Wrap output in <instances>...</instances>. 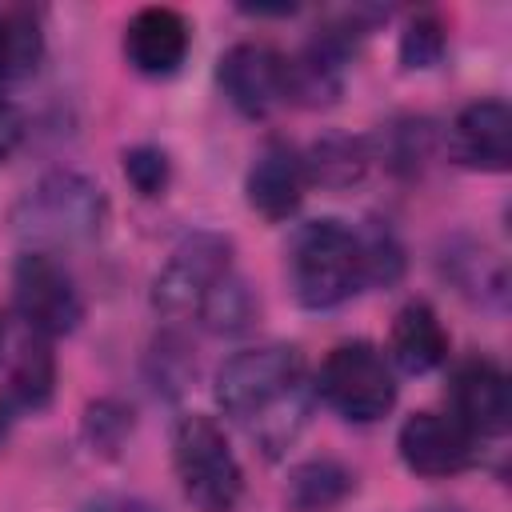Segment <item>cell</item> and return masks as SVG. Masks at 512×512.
Wrapping results in <instances>:
<instances>
[{"label": "cell", "mask_w": 512, "mask_h": 512, "mask_svg": "<svg viewBox=\"0 0 512 512\" xmlns=\"http://www.w3.org/2000/svg\"><path fill=\"white\" fill-rule=\"evenodd\" d=\"M216 404L244 424L264 456H280L308 420L304 360L292 344L244 348L216 372Z\"/></svg>", "instance_id": "obj_1"}, {"label": "cell", "mask_w": 512, "mask_h": 512, "mask_svg": "<svg viewBox=\"0 0 512 512\" xmlns=\"http://www.w3.org/2000/svg\"><path fill=\"white\" fill-rule=\"evenodd\" d=\"M108 200L100 184L80 172L56 168L44 172L8 212L12 236L28 244V252H48L64 244H84L104 228Z\"/></svg>", "instance_id": "obj_2"}, {"label": "cell", "mask_w": 512, "mask_h": 512, "mask_svg": "<svg viewBox=\"0 0 512 512\" xmlns=\"http://www.w3.org/2000/svg\"><path fill=\"white\" fill-rule=\"evenodd\" d=\"M288 284L304 308H336L368 284L360 228L344 220H308L288 244Z\"/></svg>", "instance_id": "obj_3"}, {"label": "cell", "mask_w": 512, "mask_h": 512, "mask_svg": "<svg viewBox=\"0 0 512 512\" xmlns=\"http://www.w3.org/2000/svg\"><path fill=\"white\" fill-rule=\"evenodd\" d=\"M176 480L196 512H232L244 492L240 460L216 420L192 412L172 432Z\"/></svg>", "instance_id": "obj_4"}, {"label": "cell", "mask_w": 512, "mask_h": 512, "mask_svg": "<svg viewBox=\"0 0 512 512\" xmlns=\"http://www.w3.org/2000/svg\"><path fill=\"white\" fill-rule=\"evenodd\" d=\"M316 396L344 420L372 424V420L388 416V408L396 404V380L376 344L348 340L324 356V364L316 372Z\"/></svg>", "instance_id": "obj_5"}, {"label": "cell", "mask_w": 512, "mask_h": 512, "mask_svg": "<svg viewBox=\"0 0 512 512\" xmlns=\"http://www.w3.org/2000/svg\"><path fill=\"white\" fill-rule=\"evenodd\" d=\"M228 276H232V240L220 232H192L156 272L152 304L164 316H192Z\"/></svg>", "instance_id": "obj_6"}, {"label": "cell", "mask_w": 512, "mask_h": 512, "mask_svg": "<svg viewBox=\"0 0 512 512\" xmlns=\"http://www.w3.org/2000/svg\"><path fill=\"white\" fill-rule=\"evenodd\" d=\"M12 300L28 332L36 336H64L84 320V300L76 292V280L64 272V264L52 260V252H24L12 268Z\"/></svg>", "instance_id": "obj_7"}, {"label": "cell", "mask_w": 512, "mask_h": 512, "mask_svg": "<svg viewBox=\"0 0 512 512\" xmlns=\"http://www.w3.org/2000/svg\"><path fill=\"white\" fill-rule=\"evenodd\" d=\"M448 400H452V420L460 428H468L476 440L480 436H504L508 420H512V388L508 376L496 360L472 356L464 364H456L452 384H448Z\"/></svg>", "instance_id": "obj_8"}, {"label": "cell", "mask_w": 512, "mask_h": 512, "mask_svg": "<svg viewBox=\"0 0 512 512\" xmlns=\"http://www.w3.org/2000/svg\"><path fill=\"white\" fill-rule=\"evenodd\" d=\"M400 460L428 480L440 476H456L476 460V436L468 428H460L452 416L444 412H416L400 424L396 436Z\"/></svg>", "instance_id": "obj_9"}, {"label": "cell", "mask_w": 512, "mask_h": 512, "mask_svg": "<svg viewBox=\"0 0 512 512\" xmlns=\"http://www.w3.org/2000/svg\"><path fill=\"white\" fill-rule=\"evenodd\" d=\"M216 80L224 96L244 112V116H268L276 104H284V56L272 44L244 40L232 44L220 56Z\"/></svg>", "instance_id": "obj_10"}, {"label": "cell", "mask_w": 512, "mask_h": 512, "mask_svg": "<svg viewBox=\"0 0 512 512\" xmlns=\"http://www.w3.org/2000/svg\"><path fill=\"white\" fill-rule=\"evenodd\" d=\"M448 152L472 172H508L512 164V112L504 100H476L460 108L448 128Z\"/></svg>", "instance_id": "obj_11"}, {"label": "cell", "mask_w": 512, "mask_h": 512, "mask_svg": "<svg viewBox=\"0 0 512 512\" xmlns=\"http://www.w3.org/2000/svg\"><path fill=\"white\" fill-rule=\"evenodd\" d=\"M308 188V172H304V156L288 144V140H268L260 148V156L248 168L244 192L248 204L264 216V220H288Z\"/></svg>", "instance_id": "obj_12"}, {"label": "cell", "mask_w": 512, "mask_h": 512, "mask_svg": "<svg viewBox=\"0 0 512 512\" xmlns=\"http://www.w3.org/2000/svg\"><path fill=\"white\" fill-rule=\"evenodd\" d=\"M124 56L144 76H168L188 56V20L176 8H140L124 28Z\"/></svg>", "instance_id": "obj_13"}, {"label": "cell", "mask_w": 512, "mask_h": 512, "mask_svg": "<svg viewBox=\"0 0 512 512\" xmlns=\"http://www.w3.org/2000/svg\"><path fill=\"white\" fill-rule=\"evenodd\" d=\"M348 48L316 32L296 56H284V100L300 108H324L340 96Z\"/></svg>", "instance_id": "obj_14"}, {"label": "cell", "mask_w": 512, "mask_h": 512, "mask_svg": "<svg viewBox=\"0 0 512 512\" xmlns=\"http://www.w3.org/2000/svg\"><path fill=\"white\" fill-rule=\"evenodd\" d=\"M388 356L408 376H424L436 364H444V356H448V332H444L440 316L432 312V304L408 300L396 312L392 332H388Z\"/></svg>", "instance_id": "obj_15"}, {"label": "cell", "mask_w": 512, "mask_h": 512, "mask_svg": "<svg viewBox=\"0 0 512 512\" xmlns=\"http://www.w3.org/2000/svg\"><path fill=\"white\" fill-rule=\"evenodd\" d=\"M44 56V28L28 4L0 8V84L28 80Z\"/></svg>", "instance_id": "obj_16"}, {"label": "cell", "mask_w": 512, "mask_h": 512, "mask_svg": "<svg viewBox=\"0 0 512 512\" xmlns=\"http://www.w3.org/2000/svg\"><path fill=\"white\" fill-rule=\"evenodd\" d=\"M352 492V472L340 460H304L288 476V508L292 512H328Z\"/></svg>", "instance_id": "obj_17"}, {"label": "cell", "mask_w": 512, "mask_h": 512, "mask_svg": "<svg viewBox=\"0 0 512 512\" xmlns=\"http://www.w3.org/2000/svg\"><path fill=\"white\" fill-rule=\"evenodd\" d=\"M52 384H56V360H52V348L44 336L28 332L20 340V352L12 360V372H8V396L20 404V408H44L52 400Z\"/></svg>", "instance_id": "obj_18"}, {"label": "cell", "mask_w": 512, "mask_h": 512, "mask_svg": "<svg viewBox=\"0 0 512 512\" xmlns=\"http://www.w3.org/2000/svg\"><path fill=\"white\" fill-rule=\"evenodd\" d=\"M364 168H368L364 140H352V136H340V132L320 136L304 156L308 180H316L324 188H348V184H356L364 176Z\"/></svg>", "instance_id": "obj_19"}, {"label": "cell", "mask_w": 512, "mask_h": 512, "mask_svg": "<svg viewBox=\"0 0 512 512\" xmlns=\"http://www.w3.org/2000/svg\"><path fill=\"white\" fill-rule=\"evenodd\" d=\"M196 316H200L204 328H212V332H240V328L252 324V316H256V300H252V292L244 288V280L232 272V276H228V280L200 304Z\"/></svg>", "instance_id": "obj_20"}, {"label": "cell", "mask_w": 512, "mask_h": 512, "mask_svg": "<svg viewBox=\"0 0 512 512\" xmlns=\"http://www.w3.org/2000/svg\"><path fill=\"white\" fill-rule=\"evenodd\" d=\"M444 48H448V36H444V24L436 12H420L408 20V28L400 36L404 68H432V64H440Z\"/></svg>", "instance_id": "obj_21"}, {"label": "cell", "mask_w": 512, "mask_h": 512, "mask_svg": "<svg viewBox=\"0 0 512 512\" xmlns=\"http://www.w3.org/2000/svg\"><path fill=\"white\" fill-rule=\"evenodd\" d=\"M132 432V408L116 404V400H100L88 408L84 416V436L92 444V452H104V456H116L120 444L128 440Z\"/></svg>", "instance_id": "obj_22"}, {"label": "cell", "mask_w": 512, "mask_h": 512, "mask_svg": "<svg viewBox=\"0 0 512 512\" xmlns=\"http://www.w3.org/2000/svg\"><path fill=\"white\" fill-rule=\"evenodd\" d=\"M124 176H128V184L140 196H160L168 188L172 164H168V156L156 144H140V148H128L124 152Z\"/></svg>", "instance_id": "obj_23"}, {"label": "cell", "mask_w": 512, "mask_h": 512, "mask_svg": "<svg viewBox=\"0 0 512 512\" xmlns=\"http://www.w3.org/2000/svg\"><path fill=\"white\" fill-rule=\"evenodd\" d=\"M360 244H364V268H368V280L372 284H392L404 268V256H400V244L392 240V232L384 224H372V228H360Z\"/></svg>", "instance_id": "obj_24"}, {"label": "cell", "mask_w": 512, "mask_h": 512, "mask_svg": "<svg viewBox=\"0 0 512 512\" xmlns=\"http://www.w3.org/2000/svg\"><path fill=\"white\" fill-rule=\"evenodd\" d=\"M20 140H24V116H20V108L12 100L0 96V164L16 152Z\"/></svg>", "instance_id": "obj_25"}, {"label": "cell", "mask_w": 512, "mask_h": 512, "mask_svg": "<svg viewBox=\"0 0 512 512\" xmlns=\"http://www.w3.org/2000/svg\"><path fill=\"white\" fill-rule=\"evenodd\" d=\"M84 512H156L148 500H136V496H104L96 504H88Z\"/></svg>", "instance_id": "obj_26"}, {"label": "cell", "mask_w": 512, "mask_h": 512, "mask_svg": "<svg viewBox=\"0 0 512 512\" xmlns=\"http://www.w3.org/2000/svg\"><path fill=\"white\" fill-rule=\"evenodd\" d=\"M4 432H8V404H0V440H4Z\"/></svg>", "instance_id": "obj_27"}, {"label": "cell", "mask_w": 512, "mask_h": 512, "mask_svg": "<svg viewBox=\"0 0 512 512\" xmlns=\"http://www.w3.org/2000/svg\"><path fill=\"white\" fill-rule=\"evenodd\" d=\"M0 344H4V324H0Z\"/></svg>", "instance_id": "obj_28"}]
</instances>
